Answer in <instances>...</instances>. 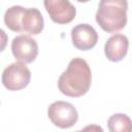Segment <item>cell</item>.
I'll use <instances>...</instances> for the list:
<instances>
[{"label":"cell","instance_id":"1","mask_svg":"<svg viewBox=\"0 0 132 132\" xmlns=\"http://www.w3.org/2000/svg\"><path fill=\"white\" fill-rule=\"evenodd\" d=\"M92 82V72L88 62L81 58L72 59L66 70L58 79L59 91L68 97H80L85 95Z\"/></svg>","mask_w":132,"mask_h":132},{"label":"cell","instance_id":"2","mask_svg":"<svg viewBox=\"0 0 132 132\" xmlns=\"http://www.w3.org/2000/svg\"><path fill=\"white\" fill-rule=\"evenodd\" d=\"M127 0H100L96 22L107 33H116L127 24Z\"/></svg>","mask_w":132,"mask_h":132},{"label":"cell","instance_id":"3","mask_svg":"<svg viewBox=\"0 0 132 132\" xmlns=\"http://www.w3.org/2000/svg\"><path fill=\"white\" fill-rule=\"evenodd\" d=\"M47 116L51 122L61 129L71 128L78 120V113L74 105L61 100L53 102L48 106Z\"/></svg>","mask_w":132,"mask_h":132},{"label":"cell","instance_id":"4","mask_svg":"<svg viewBox=\"0 0 132 132\" xmlns=\"http://www.w3.org/2000/svg\"><path fill=\"white\" fill-rule=\"evenodd\" d=\"M31 79V72L24 62H14L4 68L2 84L9 91H19L26 88Z\"/></svg>","mask_w":132,"mask_h":132},{"label":"cell","instance_id":"5","mask_svg":"<svg viewBox=\"0 0 132 132\" xmlns=\"http://www.w3.org/2000/svg\"><path fill=\"white\" fill-rule=\"evenodd\" d=\"M11 52L18 61L26 64L32 63L38 56V44L32 37L21 34L12 39Z\"/></svg>","mask_w":132,"mask_h":132},{"label":"cell","instance_id":"6","mask_svg":"<svg viewBox=\"0 0 132 132\" xmlns=\"http://www.w3.org/2000/svg\"><path fill=\"white\" fill-rule=\"evenodd\" d=\"M43 4L52 21L57 24H68L76 15V9L69 0H43Z\"/></svg>","mask_w":132,"mask_h":132},{"label":"cell","instance_id":"7","mask_svg":"<svg viewBox=\"0 0 132 132\" xmlns=\"http://www.w3.org/2000/svg\"><path fill=\"white\" fill-rule=\"evenodd\" d=\"M71 39L77 50L89 51L97 44L98 33L89 24H78L71 30Z\"/></svg>","mask_w":132,"mask_h":132},{"label":"cell","instance_id":"8","mask_svg":"<svg viewBox=\"0 0 132 132\" xmlns=\"http://www.w3.org/2000/svg\"><path fill=\"white\" fill-rule=\"evenodd\" d=\"M129 47V40L127 36L124 34H113L111 35L104 45V54L105 57L111 62H120L122 61L127 53Z\"/></svg>","mask_w":132,"mask_h":132},{"label":"cell","instance_id":"9","mask_svg":"<svg viewBox=\"0 0 132 132\" xmlns=\"http://www.w3.org/2000/svg\"><path fill=\"white\" fill-rule=\"evenodd\" d=\"M21 33L25 32L30 35H38L44 27V20L41 12L35 8H25L20 22Z\"/></svg>","mask_w":132,"mask_h":132},{"label":"cell","instance_id":"10","mask_svg":"<svg viewBox=\"0 0 132 132\" xmlns=\"http://www.w3.org/2000/svg\"><path fill=\"white\" fill-rule=\"evenodd\" d=\"M107 126L110 132H131L132 121L125 113H114L108 121Z\"/></svg>","mask_w":132,"mask_h":132},{"label":"cell","instance_id":"11","mask_svg":"<svg viewBox=\"0 0 132 132\" xmlns=\"http://www.w3.org/2000/svg\"><path fill=\"white\" fill-rule=\"evenodd\" d=\"M24 7L20 5H13L9 7L5 13H4V23L8 29H10L13 32H19L21 33V27H20V22H21V16L24 11Z\"/></svg>","mask_w":132,"mask_h":132},{"label":"cell","instance_id":"12","mask_svg":"<svg viewBox=\"0 0 132 132\" xmlns=\"http://www.w3.org/2000/svg\"><path fill=\"white\" fill-rule=\"evenodd\" d=\"M76 1L81 2V3H85V2H89V1H91V0H76Z\"/></svg>","mask_w":132,"mask_h":132}]
</instances>
